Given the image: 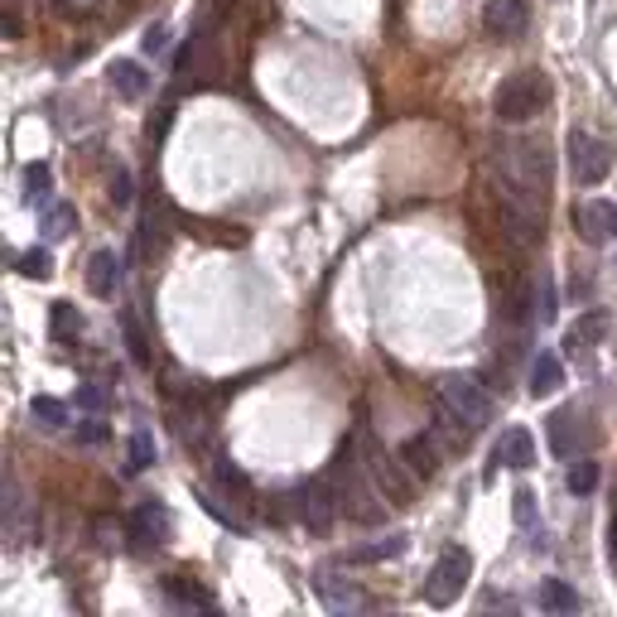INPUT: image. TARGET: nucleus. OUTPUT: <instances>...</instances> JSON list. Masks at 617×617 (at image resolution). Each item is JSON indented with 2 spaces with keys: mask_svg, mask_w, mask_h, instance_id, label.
Masks as SVG:
<instances>
[{
  "mask_svg": "<svg viewBox=\"0 0 617 617\" xmlns=\"http://www.w3.org/2000/svg\"><path fill=\"white\" fill-rule=\"evenodd\" d=\"M575 227L583 232V242H589V246L617 242V203H603V198H593V203H579V208H575Z\"/></svg>",
  "mask_w": 617,
  "mask_h": 617,
  "instance_id": "nucleus-7",
  "label": "nucleus"
},
{
  "mask_svg": "<svg viewBox=\"0 0 617 617\" xmlns=\"http://www.w3.org/2000/svg\"><path fill=\"white\" fill-rule=\"evenodd\" d=\"M440 400H444V406L454 410L464 424H473V430L492 424V396L478 386L473 377H458V372L444 377V381H440Z\"/></svg>",
  "mask_w": 617,
  "mask_h": 617,
  "instance_id": "nucleus-5",
  "label": "nucleus"
},
{
  "mask_svg": "<svg viewBox=\"0 0 617 617\" xmlns=\"http://www.w3.org/2000/svg\"><path fill=\"white\" fill-rule=\"evenodd\" d=\"M170 593L178 603H198V608H212V599L203 589H198V583H178V579H170Z\"/></svg>",
  "mask_w": 617,
  "mask_h": 617,
  "instance_id": "nucleus-30",
  "label": "nucleus"
},
{
  "mask_svg": "<svg viewBox=\"0 0 617 617\" xmlns=\"http://www.w3.org/2000/svg\"><path fill=\"white\" fill-rule=\"evenodd\" d=\"M492 464H502V468H531L535 464V440H531V430H507L497 440V448H492Z\"/></svg>",
  "mask_w": 617,
  "mask_h": 617,
  "instance_id": "nucleus-13",
  "label": "nucleus"
},
{
  "mask_svg": "<svg viewBox=\"0 0 617 617\" xmlns=\"http://www.w3.org/2000/svg\"><path fill=\"white\" fill-rule=\"evenodd\" d=\"M482 25H488L492 39L526 35V25H531V15H526V0H488V10H482Z\"/></svg>",
  "mask_w": 617,
  "mask_h": 617,
  "instance_id": "nucleus-9",
  "label": "nucleus"
},
{
  "mask_svg": "<svg viewBox=\"0 0 617 617\" xmlns=\"http://www.w3.org/2000/svg\"><path fill=\"white\" fill-rule=\"evenodd\" d=\"M77 406L92 410V415H102L107 410V391L102 386H83V391H77Z\"/></svg>",
  "mask_w": 617,
  "mask_h": 617,
  "instance_id": "nucleus-31",
  "label": "nucleus"
},
{
  "mask_svg": "<svg viewBox=\"0 0 617 617\" xmlns=\"http://www.w3.org/2000/svg\"><path fill=\"white\" fill-rule=\"evenodd\" d=\"M25 188H29V203H49V188H53L49 164H29V170H25Z\"/></svg>",
  "mask_w": 617,
  "mask_h": 617,
  "instance_id": "nucleus-24",
  "label": "nucleus"
},
{
  "mask_svg": "<svg viewBox=\"0 0 617 617\" xmlns=\"http://www.w3.org/2000/svg\"><path fill=\"white\" fill-rule=\"evenodd\" d=\"M569 174H575L579 188H599L613 174V150L589 131H575L569 136Z\"/></svg>",
  "mask_w": 617,
  "mask_h": 617,
  "instance_id": "nucleus-6",
  "label": "nucleus"
},
{
  "mask_svg": "<svg viewBox=\"0 0 617 617\" xmlns=\"http://www.w3.org/2000/svg\"><path fill=\"white\" fill-rule=\"evenodd\" d=\"M164 44H170V29H164V25H155L150 35H145V53H164Z\"/></svg>",
  "mask_w": 617,
  "mask_h": 617,
  "instance_id": "nucleus-34",
  "label": "nucleus"
},
{
  "mask_svg": "<svg viewBox=\"0 0 617 617\" xmlns=\"http://www.w3.org/2000/svg\"><path fill=\"white\" fill-rule=\"evenodd\" d=\"M559 381H565V372H559V357L555 353H541L531 367V391L535 396H550V391H559Z\"/></svg>",
  "mask_w": 617,
  "mask_h": 617,
  "instance_id": "nucleus-18",
  "label": "nucleus"
},
{
  "mask_svg": "<svg viewBox=\"0 0 617 617\" xmlns=\"http://www.w3.org/2000/svg\"><path fill=\"white\" fill-rule=\"evenodd\" d=\"M29 415H35V424H44V430H63V424H69V406L53 396H35Z\"/></svg>",
  "mask_w": 617,
  "mask_h": 617,
  "instance_id": "nucleus-20",
  "label": "nucleus"
},
{
  "mask_svg": "<svg viewBox=\"0 0 617 617\" xmlns=\"http://www.w3.org/2000/svg\"><path fill=\"white\" fill-rule=\"evenodd\" d=\"M20 275H25V280H49V275H53V256H49V251L20 256Z\"/></svg>",
  "mask_w": 617,
  "mask_h": 617,
  "instance_id": "nucleus-28",
  "label": "nucleus"
},
{
  "mask_svg": "<svg viewBox=\"0 0 617 617\" xmlns=\"http://www.w3.org/2000/svg\"><path fill=\"white\" fill-rule=\"evenodd\" d=\"M541 608L550 613H579V593L565 579H545L541 583Z\"/></svg>",
  "mask_w": 617,
  "mask_h": 617,
  "instance_id": "nucleus-19",
  "label": "nucleus"
},
{
  "mask_svg": "<svg viewBox=\"0 0 617 617\" xmlns=\"http://www.w3.org/2000/svg\"><path fill=\"white\" fill-rule=\"evenodd\" d=\"M150 464H155V434L136 430V434H131V473H145Z\"/></svg>",
  "mask_w": 617,
  "mask_h": 617,
  "instance_id": "nucleus-23",
  "label": "nucleus"
},
{
  "mask_svg": "<svg viewBox=\"0 0 617 617\" xmlns=\"http://www.w3.org/2000/svg\"><path fill=\"white\" fill-rule=\"evenodd\" d=\"M593 488H599V464L579 458V464L569 468V492H579V497H583V492H593Z\"/></svg>",
  "mask_w": 617,
  "mask_h": 617,
  "instance_id": "nucleus-27",
  "label": "nucleus"
},
{
  "mask_svg": "<svg viewBox=\"0 0 617 617\" xmlns=\"http://www.w3.org/2000/svg\"><path fill=\"white\" fill-rule=\"evenodd\" d=\"M603 333H608V313H599V309H593V313H583V323H579V329H569L565 347H569V353L579 357L583 347H593V343L603 338Z\"/></svg>",
  "mask_w": 617,
  "mask_h": 617,
  "instance_id": "nucleus-17",
  "label": "nucleus"
},
{
  "mask_svg": "<svg viewBox=\"0 0 617 617\" xmlns=\"http://www.w3.org/2000/svg\"><path fill=\"white\" fill-rule=\"evenodd\" d=\"M111 198H116V203H131V174L126 170H116V178H111Z\"/></svg>",
  "mask_w": 617,
  "mask_h": 617,
  "instance_id": "nucleus-33",
  "label": "nucleus"
},
{
  "mask_svg": "<svg viewBox=\"0 0 617 617\" xmlns=\"http://www.w3.org/2000/svg\"><path fill=\"white\" fill-rule=\"evenodd\" d=\"M116 280H121V266L111 251H97L92 261H87V289H92L97 299H111L116 295Z\"/></svg>",
  "mask_w": 617,
  "mask_h": 617,
  "instance_id": "nucleus-16",
  "label": "nucleus"
},
{
  "mask_svg": "<svg viewBox=\"0 0 617 617\" xmlns=\"http://www.w3.org/2000/svg\"><path fill=\"white\" fill-rule=\"evenodd\" d=\"M111 92H116L121 102H140V97L150 92V77H145L140 63L121 59V63H111Z\"/></svg>",
  "mask_w": 617,
  "mask_h": 617,
  "instance_id": "nucleus-14",
  "label": "nucleus"
},
{
  "mask_svg": "<svg viewBox=\"0 0 617 617\" xmlns=\"http://www.w3.org/2000/svg\"><path fill=\"white\" fill-rule=\"evenodd\" d=\"M319 599L329 603V613H357V608H367V593L357 589L353 579H338L333 569H319Z\"/></svg>",
  "mask_w": 617,
  "mask_h": 617,
  "instance_id": "nucleus-11",
  "label": "nucleus"
},
{
  "mask_svg": "<svg viewBox=\"0 0 617 617\" xmlns=\"http://www.w3.org/2000/svg\"><path fill=\"white\" fill-rule=\"evenodd\" d=\"M0 516H5V541L10 545H25L35 511H29V497H25V488H20L15 473H5V502H0Z\"/></svg>",
  "mask_w": 617,
  "mask_h": 617,
  "instance_id": "nucleus-8",
  "label": "nucleus"
},
{
  "mask_svg": "<svg viewBox=\"0 0 617 617\" xmlns=\"http://www.w3.org/2000/svg\"><path fill=\"white\" fill-rule=\"evenodd\" d=\"M516 526L521 531H531V535H541V526H535V492L531 488H516Z\"/></svg>",
  "mask_w": 617,
  "mask_h": 617,
  "instance_id": "nucleus-26",
  "label": "nucleus"
},
{
  "mask_svg": "<svg viewBox=\"0 0 617 617\" xmlns=\"http://www.w3.org/2000/svg\"><path fill=\"white\" fill-rule=\"evenodd\" d=\"M83 333V313L73 305H53V338H77Z\"/></svg>",
  "mask_w": 617,
  "mask_h": 617,
  "instance_id": "nucleus-25",
  "label": "nucleus"
},
{
  "mask_svg": "<svg viewBox=\"0 0 617 617\" xmlns=\"http://www.w3.org/2000/svg\"><path fill=\"white\" fill-rule=\"evenodd\" d=\"M396 555H406V535H391V541H381V545L353 550V559H396Z\"/></svg>",
  "mask_w": 617,
  "mask_h": 617,
  "instance_id": "nucleus-29",
  "label": "nucleus"
},
{
  "mask_svg": "<svg viewBox=\"0 0 617 617\" xmlns=\"http://www.w3.org/2000/svg\"><path fill=\"white\" fill-rule=\"evenodd\" d=\"M44 232H49L53 242H63V237H73L77 232V212L69 203H53L49 212H44Z\"/></svg>",
  "mask_w": 617,
  "mask_h": 617,
  "instance_id": "nucleus-21",
  "label": "nucleus"
},
{
  "mask_svg": "<svg viewBox=\"0 0 617 617\" xmlns=\"http://www.w3.org/2000/svg\"><path fill=\"white\" fill-rule=\"evenodd\" d=\"M131 535L145 545H160V541H170V531H174V521H170V511L160 507V502H140L136 511H131Z\"/></svg>",
  "mask_w": 617,
  "mask_h": 617,
  "instance_id": "nucleus-12",
  "label": "nucleus"
},
{
  "mask_svg": "<svg viewBox=\"0 0 617 617\" xmlns=\"http://www.w3.org/2000/svg\"><path fill=\"white\" fill-rule=\"evenodd\" d=\"M545 102H550L545 73H511L507 83L497 87V97H492V116H497L502 126H526Z\"/></svg>",
  "mask_w": 617,
  "mask_h": 617,
  "instance_id": "nucleus-2",
  "label": "nucleus"
},
{
  "mask_svg": "<svg viewBox=\"0 0 617 617\" xmlns=\"http://www.w3.org/2000/svg\"><path fill=\"white\" fill-rule=\"evenodd\" d=\"M77 440H83V444H102L107 440V424L102 420H87L83 430H77Z\"/></svg>",
  "mask_w": 617,
  "mask_h": 617,
  "instance_id": "nucleus-32",
  "label": "nucleus"
},
{
  "mask_svg": "<svg viewBox=\"0 0 617 617\" xmlns=\"http://www.w3.org/2000/svg\"><path fill=\"white\" fill-rule=\"evenodd\" d=\"M492 178L497 184H516L526 194L545 198L550 194V155L545 140H502L492 155Z\"/></svg>",
  "mask_w": 617,
  "mask_h": 617,
  "instance_id": "nucleus-1",
  "label": "nucleus"
},
{
  "mask_svg": "<svg viewBox=\"0 0 617 617\" xmlns=\"http://www.w3.org/2000/svg\"><path fill=\"white\" fill-rule=\"evenodd\" d=\"M362 468H367V478H372L377 497H386L391 507H406V502L415 497V482L406 478L400 458H391L386 448L372 440V434H362Z\"/></svg>",
  "mask_w": 617,
  "mask_h": 617,
  "instance_id": "nucleus-3",
  "label": "nucleus"
},
{
  "mask_svg": "<svg viewBox=\"0 0 617 617\" xmlns=\"http://www.w3.org/2000/svg\"><path fill=\"white\" fill-rule=\"evenodd\" d=\"M400 458H406V468H410L415 478H424V482L440 473V448H434V440H424V434H415V440H406V448H400Z\"/></svg>",
  "mask_w": 617,
  "mask_h": 617,
  "instance_id": "nucleus-15",
  "label": "nucleus"
},
{
  "mask_svg": "<svg viewBox=\"0 0 617 617\" xmlns=\"http://www.w3.org/2000/svg\"><path fill=\"white\" fill-rule=\"evenodd\" d=\"M583 415L575 406H559V410H550V420H545V440L550 448H555L559 458H575L579 454V440H583Z\"/></svg>",
  "mask_w": 617,
  "mask_h": 617,
  "instance_id": "nucleus-10",
  "label": "nucleus"
},
{
  "mask_svg": "<svg viewBox=\"0 0 617 617\" xmlns=\"http://www.w3.org/2000/svg\"><path fill=\"white\" fill-rule=\"evenodd\" d=\"M121 333H126L131 357H136L140 367H150V338H145V329H140V319H136V313H121Z\"/></svg>",
  "mask_w": 617,
  "mask_h": 617,
  "instance_id": "nucleus-22",
  "label": "nucleus"
},
{
  "mask_svg": "<svg viewBox=\"0 0 617 617\" xmlns=\"http://www.w3.org/2000/svg\"><path fill=\"white\" fill-rule=\"evenodd\" d=\"M468 575H473V559H468L464 545L440 550V559H434L430 579H424V603H434V608H448V603L464 593Z\"/></svg>",
  "mask_w": 617,
  "mask_h": 617,
  "instance_id": "nucleus-4",
  "label": "nucleus"
}]
</instances>
